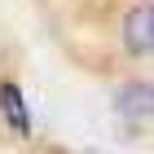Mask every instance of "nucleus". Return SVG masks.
Wrapping results in <instances>:
<instances>
[{"label":"nucleus","mask_w":154,"mask_h":154,"mask_svg":"<svg viewBox=\"0 0 154 154\" xmlns=\"http://www.w3.org/2000/svg\"><path fill=\"white\" fill-rule=\"evenodd\" d=\"M119 115L128 119V123H137V128H145L150 123V84H128L123 93H119Z\"/></svg>","instance_id":"obj_3"},{"label":"nucleus","mask_w":154,"mask_h":154,"mask_svg":"<svg viewBox=\"0 0 154 154\" xmlns=\"http://www.w3.org/2000/svg\"><path fill=\"white\" fill-rule=\"evenodd\" d=\"M150 44H154V13H150V5H137L123 18V48L132 57H145Z\"/></svg>","instance_id":"obj_1"},{"label":"nucleus","mask_w":154,"mask_h":154,"mask_svg":"<svg viewBox=\"0 0 154 154\" xmlns=\"http://www.w3.org/2000/svg\"><path fill=\"white\" fill-rule=\"evenodd\" d=\"M0 110H5V123H9L18 137H31V110H26L22 88L13 79H0Z\"/></svg>","instance_id":"obj_2"}]
</instances>
